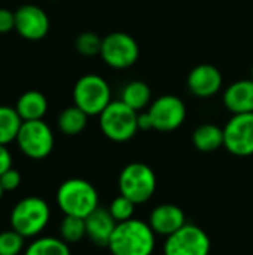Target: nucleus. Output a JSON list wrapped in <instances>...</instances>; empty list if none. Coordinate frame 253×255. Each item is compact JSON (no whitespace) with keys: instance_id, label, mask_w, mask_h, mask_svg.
Returning a JSON list of instances; mask_svg holds the SVG:
<instances>
[{"instance_id":"f257e3e1","label":"nucleus","mask_w":253,"mask_h":255,"mask_svg":"<svg viewBox=\"0 0 253 255\" xmlns=\"http://www.w3.org/2000/svg\"><path fill=\"white\" fill-rule=\"evenodd\" d=\"M155 236L149 223L131 218L116 224L107 248L112 255H152Z\"/></svg>"},{"instance_id":"f03ea898","label":"nucleus","mask_w":253,"mask_h":255,"mask_svg":"<svg viewBox=\"0 0 253 255\" xmlns=\"http://www.w3.org/2000/svg\"><path fill=\"white\" fill-rule=\"evenodd\" d=\"M55 200L64 215L79 217L84 220L100 206L98 191L95 187L81 178L64 181L57 190Z\"/></svg>"},{"instance_id":"7ed1b4c3","label":"nucleus","mask_w":253,"mask_h":255,"mask_svg":"<svg viewBox=\"0 0 253 255\" xmlns=\"http://www.w3.org/2000/svg\"><path fill=\"white\" fill-rule=\"evenodd\" d=\"M51 220L49 205L37 196L21 199L10 212V229L25 239H34L43 233Z\"/></svg>"},{"instance_id":"20e7f679","label":"nucleus","mask_w":253,"mask_h":255,"mask_svg":"<svg viewBox=\"0 0 253 255\" xmlns=\"http://www.w3.org/2000/svg\"><path fill=\"white\" fill-rule=\"evenodd\" d=\"M119 193L136 205L146 203L155 194L157 175L145 163L134 161L127 164L118 179Z\"/></svg>"},{"instance_id":"39448f33","label":"nucleus","mask_w":253,"mask_h":255,"mask_svg":"<svg viewBox=\"0 0 253 255\" xmlns=\"http://www.w3.org/2000/svg\"><path fill=\"white\" fill-rule=\"evenodd\" d=\"M73 102L88 117H95L112 102V91L104 78L88 73L76 81L73 87Z\"/></svg>"},{"instance_id":"423d86ee","label":"nucleus","mask_w":253,"mask_h":255,"mask_svg":"<svg viewBox=\"0 0 253 255\" xmlns=\"http://www.w3.org/2000/svg\"><path fill=\"white\" fill-rule=\"evenodd\" d=\"M139 112L127 106L124 102H110L109 106L98 115L103 134L113 142H127L139 131Z\"/></svg>"},{"instance_id":"0eeeda50","label":"nucleus","mask_w":253,"mask_h":255,"mask_svg":"<svg viewBox=\"0 0 253 255\" xmlns=\"http://www.w3.org/2000/svg\"><path fill=\"white\" fill-rule=\"evenodd\" d=\"M19 151L31 160H43L54 149V133L43 120L22 121L16 136Z\"/></svg>"},{"instance_id":"6e6552de","label":"nucleus","mask_w":253,"mask_h":255,"mask_svg":"<svg viewBox=\"0 0 253 255\" xmlns=\"http://www.w3.org/2000/svg\"><path fill=\"white\" fill-rule=\"evenodd\" d=\"M100 57L112 69H127L137 61L139 45L133 36L124 31H113L103 37Z\"/></svg>"},{"instance_id":"1a4fd4ad","label":"nucleus","mask_w":253,"mask_h":255,"mask_svg":"<svg viewBox=\"0 0 253 255\" xmlns=\"http://www.w3.org/2000/svg\"><path fill=\"white\" fill-rule=\"evenodd\" d=\"M210 238L194 224H185L180 230L166 238L164 255H209Z\"/></svg>"},{"instance_id":"9d476101","label":"nucleus","mask_w":253,"mask_h":255,"mask_svg":"<svg viewBox=\"0 0 253 255\" xmlns=\"http://www.w3.org/2000/svg\"><path fill=\"white\" fill-rule=\"evenodd\" d=\"M224 146L236 157L253 155V112L228 120L224 127Z\"/></svg>"},{"instance_id":"9b49d317","label":"nucleus","mask_w":253,"mask_h":255,"mask_svg":"<svg viewBox=\"0 0 253 255\" xmlns=\"http://www.w3.org/2000/svg\"><path fill=\"white\" fill-rule=\"evenodd\" d=\"M154 130L174 131L186 118V106L182 99L173 94L158 97L148 109Z\"/></svg>"},{"instance_id":"f8f14e48","label":"nucleus","mask_w":253,"mask_h":255,"mask_svg":"<svg viewBox=\"0 0 253 255\" xmlns=\"http://www.w3.org/2000/svg\"><path fill=\"white\" fill-rule=\"evenodd\" d=\"M49 27V16L37 4H22L15 10V30L25 40L36 42L43 39Z\"/></svg>"},{"instance_id":"ddd939ff","label":"nucleus","mask_w":253,"mask_h":255,"mask_svg":"<svg viewBox=\"0 0 253 255\" xmlns=\"http://www.w3.org/2000/svg\"><path fill=\"white\" fill-rule=\"evenodd\" d=\"M188 88L198 99H210L219 93L224 79L219 69L213 64H198L188 75Z\"/></svg>"},{"instance_id":"4468645a","label":"nucleus","mask_w":253,"mask_h":255,"mask_svg":"<svg viewBox=\"0 0 253 255\" xmlns=\"http://www.w3.org/2000/svg\"><path fill=\"white\" fill-rule=\"evenodd\" d=\"M186 224L185 212L176 205H160L149 215V226L155 235L169 238Z\"/></svg>"},{"instance_id":"2eb2a0df","label":"nucleus","mask_w":253,"mask_h":255,"mask_svg":"<svg viewBox=\"0 0 253 255\" xmlns=\"http://www.w3.org/2000/svg\"><path fill=\"white\" fill-rule=\"evenodd\" d=\"M116 221L110 215L109 209L97 208L92 214L85 218L86 236L97 247H107L109 241L116 229Z\"/></svg>"},{"instance_id":"dca6fc26","label":"nucleus","mask_w":253,"mask_h":255,"mask_svg":"<svg viewBox=\"0 0 253 255\" xmlns=\"http://www.w3.org/2000/svg\"><path fill=\"white\" fill-rule=\"evenodd\" d=\"M224 106L233 114H251L253 112V81H236L224 91Z\"/></svg>"},{"instance_id":"f3484780","label":"nucleus","mask_w":253,"mask_h":255,"mask_svg":"<svg viewBox=\"0 0 253 255\" xmlns=\"http://www.w3.org/2000/svg\"><path fill=\"white\" fill-rule=\"evenodd\" d=\"M15 111L18 112L22 121L43 120L48 112V100L43 93L28 90L18 97L15 103Z\"/></svg>"},{"instance_id":"a211bd4d","label":"nucleus","mask_w":253,"mask_h":255,"mask_svg":"<svg viewBox=\"0 0 253 255\" xmlns=\"http://www.w3.org/2000/svg\"><path fill=\"white\" fill-rule=\"evenodd\" d=\"M192 143L201 152H213L224 146V128L215 124H201L192 133Z\"/></svg>"},{"instance_id":"6ab92c4d","label":"nucleus","mask_w":253,"mask_h":255,"mask_svg":"<svg viewBox=\"0 0 253 255\" xmlns=\"http://www.w3.org/2000/svg\"><path fill=\"white\" fill-rule=\"evenodd\" d=\"M151 96L152 94L148 84H145L143 81H131L122 88L121 102H124L136 112H140L145 108H148L151 102Z\"/></svg>"},{"instance_id":"aec40b11","label":"nucleus","mask_w":253,"mask_h":255,"mask_svg":"<svg viewBox=\"0 0 253 255\" xmlns=\"http://www.w3.org/2000/svg\"><path fill=\"white\" fill-rule=\"evenodd\" d=\"M57 124L61 133L67 136H76L85 130L88 124V115L82 109H79L76 105H73L61 111V114L58 115Z\"/></svg>"},{"instance_id":"412c9836","label":"nucleus","mask_w":253,"mask_h":255,"mask_svg":"<svg viewBox=\"0 0 253 255\" xmlns=\"http://www.w3.org/2000/svg\"><path fill=\"white\" fill-rule=\"evenodd\" d=\"M24 255H72L69 244L61 238L54 236H37L34 241L27 245Z\"/></svg>"},{"instance_id":"4be33fe9","label":"nucleus","mask_w":253,"mask_h":255,"mask_svg":"<svg viewBox=\"0 0 253 255\" xmlns=\"http://www.w3.org/2000/svg\"><path fill=\"white\" fill-rule=\"evenodd\" d=\"M22 120L15 108L0 105V145H9L16 140Z\"/></svg>"},{"instance_id":"5701e85b","label":"nucleus","mask_w":253,"mask_h":255,"mask_svg":"<svg viewBox=\"0 0 253 255\" xmlns=\"http://www.w3.org/2000/svg\"><path fill=\"white\" fill-rule=\"evenodd\" d=\"M86 236V226L85 220L79 217L64 215L60 224V238L66 244H76Z\"/></svg>"},{"instance_id":"b1692460","label":"nucleus","mask_w":253,"mask_h":255,"mask_svg":"<svg viewBox=\"0 0 253 255\" xmlns=\"http://www.w3.org/2000/svg\"><path fill=\"white\" fill-rule=\"evenodd\" d=\"M24 241L13 229L0 232V255H19L24 251Z\"/></svg>"},{"instance_id":"393cba45","label":"nucleus","mask_w":253,"mask_h":255,"mask_svg":"<svg viewBox=\"0 0 253 255\" xmlns=\"http://www.w3.org/2000/svg\"><path fill=\"white\" fill-rule=\"evenodd\" d=\"M101 43L103 39H100L95 33L92 31H84L81 33L76 40H75V48L79 54L85 55V57H92L100 54L101 51Z\"/></svg>"},{"instance_id":"a878e982","label":"nucleus","mask_w":253,"mask_h":255,"mask_svg":"<svg viewBox=\"0 0 253 255\" xmlns=\"http://www.w3.org/2000/svg\"><path fill=\"white\" fill-rule=\"evenodd\" d=\"M110 215L113 217V220L116 223H124L133 218L134 215V209H136V203H133L130 199H127L125 196L119 194L118 197H115L110 203V206L107 208Z\"/></svg>"},{"instance_id":"bb28decb","label":"nucleus","mask_w":253,"mask_h":255,"mask_svg":"<svg viewBox=\"0 0 253 255\" xmlns=\"http://www.w3.org/2000/svg\"><path fill=\"white\" fill-rule=\"evenodd\" d=\"M19 184H21V173L13 167H10L0 176V185L4 190V193L15 191L19 187Z\"/></svg>"},{"instance_id":"cd10ccee","label":"nucleus","mask_w":253,"mask_h":255,"mask_svg":"<svg viewBox=\"0 0 253 255\" xmlns=\"http://www.w3.org/2000/svg\"><path fill=\"white\" fill-rule=\"evenodd\" d=\"M15 30V12L0 7V34Z\"/></svg>"},{"instance_id":"c85d7f7f","label":"nucleus","mask_w":253,"mask_h":255,"mask_svg":"<svg viewBox=\"0 0 253 255\" xmlns=\"http://www.w3.org/2000/svg\"><path fill=\"white\" fill-rule=\"evenodd\" d=\"M12 167V154L6 145H0V176Z\"/></svg>"},{"instance_id":"c756f323","label":"nucleus","mask_w":253,"mask_h":255,"mask_svg":"<svg viewBox=\"0 0 253 255\" xmlns=\"http://www.w3.org/2000/svg\"><path fill=\"white\" fill-rule=\"evenodd\" d=\"M137 124H139V130H145V131H148V130H154L152 120H151V117H149L148 111H146V112H140V114H139V117H137Z\"/></svg>"},{"instance_id":"7c9ffc66","label":"nucleus","mask_w":253,"mask_h":255,"mask_svg":"<svg viewBox=\"0 0 253 255\" xmlns=\"http://www.w3.org/2000/svg\"><path fill=\"white\" fill-rule=\"evenodd\" d=\"M3 193H4V190H3L1 185H0V202H1V199H3Z\"/></svg>"},{"instance_id":"2f4dec72","label":"nucleus","mask_w":253,"mask_h":255,"mask_svg":"<svg viewBox=\"0 0 253 255\" xmlns=\"http://www.w3.org/2000/svg\"><path fill=\"white\" fill-rule=\"evenodd\" d=\"M251 79L253 81V67H252V72H251Z\"/></svg>"}]
</instances>
